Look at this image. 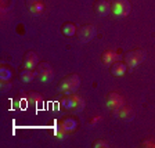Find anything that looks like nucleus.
<instances>
[{
	"label": "nucleus",
	"instance_id": "20",
	"mask_svg": "<svg viewBox=\"0 0 155 148\" xmlns=\"http://www.w3.org/2000/svg\"><path fill=\"white\" fill-rule=\"evenodd\" d=\"M108 2H111V3H112V2H114V0H108Z\"/></svg>",
	"mask_w": 155,
	"mask_h": 148
},
{
	"label": "nucleus",
	"instance_id": "11",
	"mask_svg": "<svg viewBox=\"0 0 155 148\" xmlns=\"http://www.w3.org/2000/svg\"><path fill=\"white\" fill-rule=\"evenodd\" d=\"M126 71H127V65L125 62H119V61L114 62L112 67L110 68V72L112 76H123L126 74Z\"/></svg>",
	"mask_w": 155,
	"mask_h": 148
},
{
	"label": "nucleus",
	"instance_id": "10",
	"mask_svg": "<svg viewBox=\"0 0 155 148\" xmlns=\"http://www.w3.org/2000/svg\"><path fill=\"white\" fill-rule=\"evenodd\" d=\"M26 7L33 15H40L45 10V4L40 0H26Z\"/></svg>",
	"mask_w": 155,
	"mask_h": 148
},
{
	"label": "nucleus",
	"instance_id": "18",
	"mask_svg": "<svg viewBox=\"0 0 155 148\" xmlns=\"http://www.w3.org/2000/svg\"><path fill=\"white\" fill-rule=\"evenodd\" d=\"M93 147L94 148H100V147L107 148V147H110V145H108V141H105V140H96L93 143Z\"/></svg>",
	"mask_w": 155,
	"mask_h": 148
},
{
	"label": "nucleus",
	"instance_id": "16",
	"mask_svg": "<svg viewBox=\"0 0 155 148\" xmlns=\"http://www.w3.org/2000/svg\"><path fill=\"white\" fill-rule=\"evenodd\" d=\"M61 32H62V35L68 36V38H69V36H74V35H76V26L72 22H65L61 28Z\"/></svg>",
	"mask_w": 155,
	"mask_h": 148
},
{
	"label": "nucleus",
	"instance_id": "17",
	"mask_svg": "<svg viewBox=\"0 0 155 148\" xmlns=\"http://www.w3.org/2000/svg\"><path fill=\"white\" fill-rule=\"evenodd\" d=\"M0 76H2V81H10L11 77V69L8 67H2L0 69Z\"/></svg>",
	"mask_w": 155,
	"mask_h": 148
},
{
	"label": "nucleus",
	"instance_id": "2",
	"mask_svg": "<svg viewBox=\"0 0 155 148\" xmlns=\"http://www.w3.org/2000/svg\"><path fill=\"white\" fill-rule=\"evenodd\" d=\"M125 64L129 68H134L139 64H141L143 60L145 58V51L141 48H134V50H130L125 54Z\"/></svg>",
	"mask_w": 155,
	"mask_h": 148
},
{
	"label": "nucleus",
	"instance_id": "19",
	"mask_svg": "<svg viewBox=\"0 0 155 148\" xmlns=\"http://www.w3.org/2000/svg\"><path fill=\"white\" fill-rule=\"evenodd\" d=\"M143 147H155V140H145V141H143Z\"/></svg>",
	"mask_w": 155,
	"mask_h": 148
},
{
	"label": "nucleus",
	"instance_id": "8",
	"mask_svg": "<svg viewBox=\"0 0 155 148\" xmlns=\"http://www.w3.org/2000/svg\"><path fill=\"white\" fill-rule=\"evenodd\" d=\"M93 8L94 13L98 17H105L111 13V2H108V0H96Z\"/></svg>",
	"mask_w": 155,
	"mask_h": 148
},
{
	"label": "nucleus",
	"instance_id": "6",
	"mask_svg": "<svg viewBox=\"0 0 155 148\" xmlns=\"http://www.w3.org/2000/svg\"><path fill=\"white\" fill-rule=\"evenodd\" d=\"M96 33H97V29H96V26L91 25V24L82 25L81 28L76 31V36H78V39H79L82 43L90 42L91 39L96 36Z\"/></svg>",
	"mask_w": 155,
	"mask_h": 148
},
{
	"label": "nucleus",
	"instance_id": "12",
	"mask_svg": "<svg viewBox=\"0 0 155 148\" xmlns=\"http://www.w3.org/2000/svg\"><path fill=\"white\" fill-rule=\"evenodd\" d=\"M120 55H118V53L112 51V50H107V51L103 53V55H101V60H103V62L105 65H112L114 62H116L118 60H119Z\"/></svg>",
	"mask_w": 155,
	"mask_h": 148
},
{
	"label": "nucleus",
	"instance_id": "14",
	"mask_svg": "<svg viewBox=\"0 0 155 148\" xmlns=\"http://www.w3.org/2000/svg\"><path fill=\"white\" fill-rule=\"evenodd\" d=\"M60 125H61L62 127H64V129L67 130V133L74 132V130L78 127V122H76V119L71 118V116H68V118H65L64 120H61V122H60Z\"/></svg>",
	"mask_w": 155,
	"mask_h": 148
},
{
	"label": "nucleus",
	"instance_id": "9",
	"mask_svg": "<svg viewBox=\"0 0 155 148\" xmlns=\"http://www.w3.org/2000/svg\"><path fill=\"white\" fill-rule=\"evenodd\" d=\"M39 64L38 54L35 51H26L24 55V67L28 69H35Z\"/></svg>",
	"mask_w": 155,
	"mask_h": 148
},
{
	"label": "nucleus",
	"instance_id": "1",
	"mask_svg": "<svg viewBox=\"0 0 155 148\" xmlns=\"http://www.w3.org/2000/svg\"><path fill=\"white\" fill-rule=\"evenodd\" d=\"M79 86H81V76L78 74H71V75H67L60 82L58 90L65 94H72L79 89Z\"/></svg>",
	"mask_w": 155,
	"mask_h": 148
},
{
	"label": "nucleus",
	"instance_id": "15",
	"mask_svg": "<svg viewBox=\"0 0 155 148\" xmlns=\"http://www.w3.org/2000/svg\"><path fill=\"white\" fill-rule=\"evenodd\" d=\"M36 76V72H33V69H28L25 68L24 71H21L19 74V81L24 82V83H29V82H32Z\"/></svg>",
	"mask_w": 155,
	"mask_h": 148
},
{
	"label": "nucleus",
	"instance_id": "7",
	"mask_svg": "<svg viewBox=\"0 0 155 148\" xmlns=\"http://www.w3.org/2000/svg\"><path fill=\"white\" fill-rule=\"evenodd\" d=\"M107 105L116 111V110H119L120 107L125 105V98H123L119 93L111 91V93H108V96H107Z\"/></svg>",
	"mask_w": 155,
	"mask_h": 148
},
{
	"label": "nucleus",
	"instance_id": "3",
	"mask_svg": "<svg viewBox=\"0 0 155 148\" xmlns=\"http://www.w3.org/2000/svg\"><path fill=\"white\" fill-rule=\"evenodd\" d=\"M35 72H36V76L43 83L51 82L53 77H54V71H53L51 65L48 64V62H40V64H38V67L35 68Z\"/></svg>",
	"mask_w": 155,
	"mask_h": 148
},
{
	"label": "nucleus",
	"instance_id": "4",
	"mask_svg": "<svg viewBox=\"0 0 155 148\" xmlns=\"http://www.w3.org/2000/svg\"><path fill=\"white\" fill-rule=\"evenodd\" d=\"M132 6H130L129 0H114L111 3V11L118 17H126L129 15Z\"/></svg>",
	"mask_w": 155,
	"mask_h": 148
},
{
	"label": "nucleus",
	"instance_id": "13",
	"mask_svg": "<svg viewBox=\"0 0 155 148\" xmlns=\"http://www.w3.org/2000/svg\"><path fill=\"white\" fill-rule=\"evenodd\" d=\"M116 112H118V115H119L122 119H126V120L133 119V116H134V111H133V108L129 105L120 107L119 110H116Z\"/></svg>",
	"mask_w": 155,
	"mask_h": 148
},
{
	"label": "nucleus",
	"instance_id": "5",
	"mask_svg": "<svg viewBox=\"0 0 155 148\" xmlns=\"http://www.w3.org/2000/svg\"><path fill=\"white\" fill-rule=\"evenodd\" d=\"M61 104L64 108H68V110L82 111L84 108V100L81 96H75V94H68V97H65L61 101Z\"/></svg>",
	"mask_w": 155,
	"mask_h": 148
}]
</instances>
